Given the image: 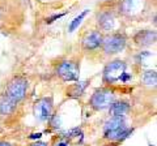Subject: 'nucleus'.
<instances>
[{
    "instance_id": "8",
    "label": "nucleus",
    "mask_w": 157,
    "mask_h": 146,
    "mask_svg": "<svg viewBox=\"0 0 157 146\" xmlns=\"http://www.w3.org/2000/svg\"><path fill=\"white\" fill-rule=\"evenodd\" d=\"M104 34L100 30H92L84 34L81 38V50L82 51H94L102 46Z\"/></svg>"
},
{
    "instance_id": "18",
    "label": "nucleus",
    "mask_w": 157,
    "mask_h": 146,
    "mask_svg": "<svg viewBox=\"0 0 157 146\" xmlns=\"http://www.w3.org/2000/svg\"><path fill=\"white\" fill-rule=\"evenodd\" d=\"M48 121V123H50V126H51V128L52 129H59V128H60V125H62V120H60V116H59V115H51V118L50 119H48L47 120Z\"/></svg>"
},
{
    "instance_id": "23",
    "label": "nucleus",
    "mask_w": 157,
    "mask_h": 146,
    "mask_svg": "<svg viewBox=\"0 0 157 146\" xmlns=\"http://www.w3.org/2000/svg\"><path fill=\"white\" fill-rule=\"evenodd\" d=\"M56 146H70V142H68L67 140H62L60 142H58Z\"/></svg>"
},
{
    "instance_id": "4",
    "label": "nucleus",
    "mask_w": 157,
    "mask_h": 146,
    "mask_svg": "<svg viewBox=\"0 0 157 146\" xmlns=\"http://www.w3.org/2000/svg\"><path fill=\"white\" fill-rule=\"evenodd\" d=\"M127 46V37L123 33H111L104 35L102 50L106 55H115L122 52Z\"/></svg>"
},
{
    "instance_id": "17",
    "label": "nucleus",
    "mask_w": 157,
    "mask_h": 146,
    "mask_svg": "<svg viewBox=\"0 0 157 146\" xmlns=\"http://www.w3.org/2000/svg\"><path fill=\"white\" fill-rule=\"evenodd\" d=\"M78 134H82L81 133V129L80 128H72L67 132H63L62 133V137L63 140H68V138H73V137H78Z\"/></svg>"
},
{
    "instance_id": "13",
    "label": "nucleus",
    "mask_w": 157,
    "mask_h": 146,
    "mask_svg": "<svg viewBox=\"0 0 157 146\" xmlns=\"http://www.w3.org/2000/svg\"><path fill=\"white\" fill-rule=\"evenodd\" d=\"M16 106H17L16 102L12 100L6 94L0 95V115H3V116L11 115L16 110Z\"/></svg>"
},
{
    "instance_id": "10",
    "label": "nucleus",
    "mask_w": 157,
    "mask_h": 146,
    "mask_svg": "<svg viewBox=\"0 0 157 146\" xmlns=\"http://www.w3.org/2000/svg\"><path fill=\"white\" fill-rule=\"evenodd\" d=\"M97 26L102 31H111L115 27V14L110 11H102L97 14Z\"/></svg>"
},
{
    "instance_id": "15",
    "label": "nucleus",
    "mask_w": 157,
    "mask_h": 146,
    "mask_svg": "<svg viewBox=\"0 0 157 146\" xmlns=\"http://www.w3.org/2000/svg\"><path fill=\"white\" fill-rule=\"evenodd\" d=\"M88 13H89V9H84L78 16H76L73 20L71 21V24H70V26H68V33H73L75 30H77L78 29V26L81 25V22H82V20L88 16Z\"/></svg>"
},
{
    "instance_id": "7",
    "label": "nucleus",
    "mask_w": 157,
    "mask_h": 146,
    "mask_svg": "<svg viewBox=\"0 0 157 146\" xmlns=\"http://www.w3.org/2000/svg\"><path fill=\"white\" fill-rule=\"evenodd\" d=\"M54 114V100L52 97H43L39 98L33 107V115L39 123L47 121Z\"/></svg>"
},
{
    "instance_id": "5",
    "label": "nucleus",
    "mask_w": 157,
    "mask_h": 146,
    "mask_svg": "<svg viewBox=\"0 0 157 146\" xmlns=\"http://www.w3.org/2000/svg\"><path fill=\"white\" fill-rule=\"evenodd\" d=\"M55 73L63 82H76L80 76V64L75 60H63L56 65Z\"/></svg>"
},
{
    "instance_id": "11",
    "label": "nucleus",
    "mask_w": 157,
    "mask_h": 146,
    "mask_svg": "<svg viewBox=\"0 0 157 146\" xmlns=\"http://www.w3.org/2000/svg\"><path fill=\"white\" fill-rule=\"evenodd\" d=\"M141 5V0H122L119 4V13L123 16H131L139 12L137 9Z\"/></svg>"
},
{
    "instance_id": "24",
    "label": "nucleus",
    "mask_w": 157,
    "mask_h": 146,
    "mask_svg": "<svg viewBox=\"0 0 157 146\" xmlns=\"http://www.w3.org/2000/svg\"><path fill=\"white\" fill-rule=\"evenodd\" d=\"M0 146H12L9 142H6V141H0Z\"/></svg>"
},
{
    "instance_id": "20",
    "label": "nucleus",
    "mask_w": 157,
    "mask_h": 146,
    "mask_svg": "<svg viewBox=\"0 0 157 146\" xmlns=\"http://www.w3.org/2000/svg\"><path fill=\"white\" fill-rule=\"evenodd\" d=\"M130 80H131V75H130V73H127V72H124L123 75L119 77V81H121V82H123V84H126V82H127V81H130Z\"/></svg>"
},
{
    "instance_id": "19",
    "label": "nucleus",
    "mask_w": 157,
    "mask_h": 146,
    "mask_svg": "<svg viewBox=\"0 0 157 146\" xmlns=\"http://www.w3.org/2000/svg\"><path fill=\"white\" fill-rule=\"evenodd\" d=\"M64 16H66V13H55V14H52V16L46 18V24L47 25H50V24H52L54 21H56V20H59V18H62Z\"/></svg>"
},
{
    "instance_id": "16",
    "label": "nucleus",
    "mask_w": 157,
    "mask_h": 146,
    "mask_svg": "<svg viewBox=\"0 0 157 146\" xmlns=\"http://www.w3.org/2000/svg\"><path fill=\"white\" fill-rule=\"evenodd\" d=\"M141 81H143L144 85H148V86H153L156 85V81H157V75H156V71H145L141 76Z\"/></svg>"
},
{
    "instance_id": "22",
    "label": "nucleus",
    "mask_w": 157,
    "mask_h": 146,
    "mask_svg": "<svg viewBox=\"0 0 157 146\" xmlns=\"http://www.w3.org/2000/svg\"><path fill=\"white\" fill-rule=\"evenodd\" d=\"M29 146H48L47 142H43V141H36V142L30 144Z\"/></svg>"
},
{
    "instance_id": "9",
    "label": "nucleus",
    "mask_w": 157,
    "mask_h": 146,
    "mask_svg": "<svg viewBox=\"0 0 157 146\" xmlns=\"http://www.w3.org/2000/svg\"><path fill=\"white\" fill-rule=\"evenodd\" d=\"M156 39H157L156 30H139L134 37H132L134 43L140 48L149 47L152 45H155Z\"/></svg>"
},
{
    "instance_id": "6",
    "label": "nucleus",
    "mask_w": 157,
    "mask_h": 146,
    "mask_svg": "<svg viewBox=\"0 0 157 146\" xmlns=\"http://www.w3.org/2000/svg\"><path fill=\"white\" fill-rule=\"evenodd\" d=\"M126 69H127V63L121 59H115L107 63L104 68V72H102L104 84L106 85L115 84L117 81H119V77L126 72Z\"/></svg>"
},
{
    "instance_id": "12",
    "label": "nucleus",
    "mask_w": 157,
    "mask_h": 146,
    "mask_svg": "<svg viewBox=\"0 0 157 146\" xmlns=\"http://www.w3.org/2000/svg\"><path fill=\"white\" fill-rule=\"evenodd\" d=\"M107 110L111 116H124L130 111V103L126 100H114Z\"/></svg>"
},
{
    "instance_id": "3",
    "label": "nucleus",
    "mask_w": 157,
    "mask_h": 146,
    "mask_svg": "<svg viewBox=\"0 0 157 146\" xmlns=\"http://www.w3.org/2000/svg\"><path fill=\"white\" fill-rule=\"evenodd\" d=\"M28 90H29V81L22 76H14L8 82L4 94L9 97L12 100H14L16 103H18L26 97Z\"/></svg>"
},
{
    "instance_id": "2",
    "label": "nucleus",
    "mask_w": 157,
    "mask_h": 146,
    "mask_svg": "<svg viewBox=\"0 0 157 146\" xmlns=\"http://www.w3.org/2000/svg\"><path fill=\"white\" fill-rule=\"evenodd\" d=\"M115 100L114 91L107 87H100L93 91L89 98V106L94 111H105L110 107V104Z\"/></svg>"
},
{
    "instance_id": "1",
    "label": "nucleus",
    "mask_w": 157,
    "mask_h": 146,
    "mask_svg": "<svg viewBox=\"0 0 157 146\" xmlns=\"http://www.w3.org/2000/svg\"><path fill=\"white\" fill-rule=\"evenodd\" d=\"M134 129L127 126L124 116H111L104 125V138L113 142H122L128 138Z\"/></svg>"
},
{
    "instance_id": "14",
    "label": "nucleus",
    "mask_w": 157,
    "mask_h": 146,
    "mask_svg": "<svg viewBox=\"0 0 157 146\" xmlns=\"http://www.w3.org/2000/svg\"><path fill=\"white\" fill-rule=\"evenodd\" d=\"M89 80L86 81H76V84L71 85L67 90V95L68 97H72V98H78L84 94V91L86 89V86L89 85Z\"/></svg>"
},
{
    "instance_id": "21",
    "label": "nucleus",
    "mask_w": 157,
    "mask_h": 146,
    "mask_svg": "<svg viewBox=\"0 0 157 146\" xmlns=\"http://www.w3.org/2000/svg\"><path fill=\"white\" fill-rule=\"evenodd\" d=\"M42 133L41 132H38V133H32L30 136H29V138L30 140H39V138H42Z\"/></svg>"
}]
</instances>
